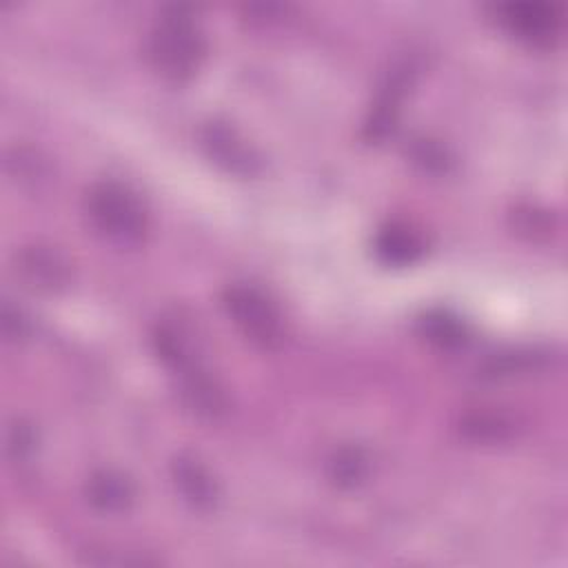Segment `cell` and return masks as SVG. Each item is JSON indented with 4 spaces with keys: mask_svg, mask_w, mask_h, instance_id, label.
Wrapping results in <instances>:
<instances>
[{
    "mask_svg": "<svg viewBox=\"0 0 568 568\" xmlns=\"http://www.w3.org/2000/svg\"><path fill=\"white\" fill-rule=\"evenodd\" d=\"M146 55L164 78L186 80L200 69L206 55V38L191 13L171 9L151 29Z\"/></svg>",
    "mask_w": 568,
    "mask_h": 568,
    "instance_id": "1",
    "label": "cell"
},
{
    "mask_svg": "<svg viewBox=\"0 0 568 568\" xmlns=\"http://www.w3.org/2000/svg\"><path fill=\"white\" fill-rule=\"evenodd\" d=\"M87 215L104 237L120 244L140 242L149 226V215L138 193L115 180H102L89 189Z\"/></svg>",
    "mask_w": 568,
    "mask_h": 568,
    "instance_id": "2",
    "label": "cell"
},
{
    "mask_svg": "<svg viewBox=\"0 0 568 568\" xmlns=\"http://www.w3.org/2000/svg\"><path fill=\"white\" fill-rule=\"evenodd\" d=\"M224 308L235 326L257 346L275 348L284 339V317L268 293L248 282H233L222 293Z\"/></svg>",
    "mask_w": 568,
    "mask_h": 568,
    "instance_id": "3",
    "label": "cell"
},
{
    "mask_svg": "<svg viewBox=\"0 0 568 568\" xmlns=\"http://www.w3.org/2000/svg\"><path fill=\"white\" fill-rule=\"evenodd\" d=\"M497 20L519 40L550 44L561 29V11L544 0H513L495 7Z\"/></svg>",
    "mask_w": 568,
    "mask_h": 568,
    "instance_id": "4",
    "label": "cell"
},
{
    "mask_svg": "<svg viewBox=\"0 0 568 568\" xmlns=\"http://www.w3.org/2000/svg\"><path fill=\"white\" fill-rule=\"evenodd\" d=\"M178 393L182 404L202 419H217L226 413L229 399L222 384L209 375L195 359L180 366L178 371Z\"/></svg>",
    "mask_w": 568,
    "mask_h": 568,
    "instance_id": "5",
    "label": "cell"
},
{
    "mask_svg": "<svg viewBox=\"0 0 568 568\" xmlns=\"http://www.w3.org/2000/svg\"><path fill=\"white\" fill-rule=\"evenodd\" d=\"M16 268L31 286L44 291L67 286L71 277V266L67 257L60 251L40 244L20 251V255L16 257Z\"/></svg>",
    "mask_w": 568,
    "mask_h": 568,
    "instance_id": "6",
    "label": "cell"
},
{
    "mask_svg": "<svg viewBox=\"0 0 568 568\" xmlns=\"http://www.w3.org/2000/svg\"><path fill=\"white\" fill-rule=\"evenodd\" d=\"M373 248L384 264L408 266L424 255L426 244H424V237L417 231H413L408 224L390 222L377 231Z\"/></svg>",
    "mask_w": 568,
    "mask_h": 568,
    "instance_id": "7",
    "label": "cell"
},
{
    "mask_svg": "<svg viewBox=\"0 0 568 568\" xmlns=\"http://www.w3.org/2000/svg\"><path fill=\"white\" fill-rule=\"evenodd\" d=\"M175 486L195 508H211L217 501V484L206 466L193 455H178L171 464Z\"/></svg>",
    "mask_w": 568,
    "mask_h": 568,
    "instance_id": "8",
    "label": "cell"
},
{
    "mask_svg": "<svg viewBox=\"0 0 568 568\" xmlns=\"http://www.w3.org/2000/svg\"><path fill=\"white\" fill-rule=\"evenodd\" d=\"M87 499L102 513H124L135 499V486L124 473L98 470L87 481Z\"/></svg>",
    "mask_w": 568,
    "mask_h": 568,
    "instance_id": "9",
    "label": "cell"
},
{
    "mask_svg": "<svg viewBox=\"0 0 568 568\" xmlns=\"http://www.w3.org/2000/svg\"><path fill=\"white\" fill-rule=\"evenodd\" d=\"M417 328H419L422 337H426V342H430L439 348H448V351L464 346L470 337L466 322L446 308L426 311L417 320Z\"/></svg>",
    "mask_w": 568,
    "mask_h": 568,
    "instance_id": "10",
    "label": "cell"
},
{
    "mask_svg": "<svg viewBox=\"0 0 568 568\" xmlns=\"http://www.w3.org/2000/svg\"><path fill=\"white\" fill-rule=\"evenodd\" d=\"M204 144L211 149V155L217 158V162L226 164L231 171L240 173H251L257 164V158L251 153V149L235 138V133L226 126L213 124L209 126L204 135Z\"/></svg>",
    "mask_w": 568,
    "mask_h": 568,
    "instance_id": "11",
    "label": "cell"
},
{
    "mask_svg": "<svg viewBox=\"0 0 568 568\" xmlns=\"http://www.w3.org/2000/svg\"><path fill=\"white\" fill-rule=\"evenodd\" d=\"M368 468L371 466H368L366 453L355 446L339 448L328 462V475L342 488H353L362 484L368 475Z\"/></svg>",
    "mask_w": 568,
    "mask_h": 568,
    "instance_id": "12",
    "label": "cell"
},
{
    "mask_svg": "<svg viewBox=\"0 0 568 568\" xmlns=\"http://www.w3.org/2000/svg\"><path fill=\"white\" fill-rule=\"evenodd\" d=\"M33 444H36V435H33L31 426L22 424V422H16L9 430V450L16 457H24L33 450Z\"/></svg>",
    "mask_w": 568,
    "mask_h": 568,
    "instance_id": "13",
    "label": "cell"
},
{
    "mask_svg": "<svg viewBox=\"0 0 568 568\" xmlns=\"http://www.w3.org/2000/svg\"><path fill=\"white\" fill-rule=\"evenodd\" d=\"M2 333L9 337V339H18L27 333V320L24 315L20 313V308H13L11 304L4 302L2 306Z\"/></svg>",
    "mask_w": 568,
    "mask_h": 568,
    "instance_id": "14",
    "label": "cell"
}]
</instances>
